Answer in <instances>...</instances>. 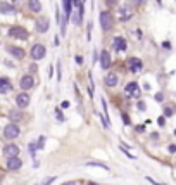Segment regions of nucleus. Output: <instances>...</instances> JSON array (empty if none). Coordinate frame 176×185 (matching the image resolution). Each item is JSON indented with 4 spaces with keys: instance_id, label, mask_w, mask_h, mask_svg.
<instances>
[{
    "instance_id": "f257e3e1",
    "label": "nucleus",
    "mask_w": 176,
    "mask_h": 185,
    "mask_svg": "<svg viewBox=\"0 0 176 185\" xmlns=\"http://www.w3.org/2000/svg\"><path fill=\"white\" fill-rule=\"evenodd\" d=\"M112 24H114V19H112L111 12H107V11L100 12V26H102V30L107 31V30L112 28Z\"/></svg>"
},
{
    "instance_id": "f03ea898",
    "label": "nucleus",
    "mask_w": 176,
    "mask_h": 185,
    "mask_svg": "<svg viewBox=\"0 0 176 185\" xmlns=\"http://www.w3.org/2000/svg\"><path fill=\"white\" fill-rule=\"evenodd\" d=\"M45 54H47V48H45V45H42V43L33 45V48H31V57H33V61H42V59L45 57Z\"/></svg>"
},
{
    "instance_id": "7ed1b4c3",
    "label": "nucleus",
    "mask_w": 176,
    "mask_h": 185,
    "mask_svg": "<svg viewBox=\"0 0 176 185\" xmlns=\"http://www.w3.org/2000/svg\"><path fill=\"white\" fill-rule=\"evenodd\" d=\"M9 35L14 37V38H19V40H28V37H29L28 31L22 26H12L11 30H9Z\"/></svg>"
},
{
    "instance_id": "20e7f679",
    "label": "nucleus",
    "mask_w": 176,
    "mask_h": 185,
    "mask_svg": "<svg viewBox=\"0 0 176 185\" xmlns=\"http://www.w3.org/2000/svg\"><path fill=\"white\" fill-rule=\"evenodd\" d=\"M4 135H5V138H9V140L16 138L17 135H19V126H17L16 123H11V125H7V126L4 128Z\"/></svg>"
},
{
    "instance_id": "39448f33",
    "label": "nucleus",
    "mask_w": 176,
    "mask_h": 185,
    "mask_svg": "<svg viewBox=\"0 0 176 185\" xmlns=\"http://www.w3.org/2000/svg\"><path fill=\"white\" fill-rule=\"evenodd\" d=\"M124 92H126V95H128V97L138 99V97H140V87H138V83H135V81L128 83V85H126V88H124Z\"/></svg>"
},
{
    "instance_id": "423d86ee",
    "label": "nucleus",
    "mask_w": 176,
    "mask_h": 185,
    "mask_svg": "<svg viewBox=\"0 0 176 185\" xmlns=\"http://www.w3.org/2000/svg\"><path fill=\"white\" fill-rule=\"evenodd\" d=\"M19 87H21L22 90H29L35 87V78H33L31 74H24L21 80H19Z\"/></svg>"
},
{
    "instance_id": "0eeeda50",
    "label": "nucleus",
    "mask_w": 176,
    "mask_h": 185,
    "mask_svg": "<svg viewBox=\"0 0 176 185\" xmlns=\"http://www.w3.org/2000/svg\"><path fill=\"white\" fill-rule=\"evenodd\" d=\"M48 26H50V21H48L47 16L38 17V21H36V31L38 33H47L48 31Z\"/></svg>"
},
{
    "instance_id": "6e6552de",
    "label": "nucleus",
    "mask_w": 176,
    "mask_h": 185,
    "mask_svg": "<svg viewBox=\"0 0 176 185\" xmlns=\"http://www.w3.org/2000/svg\"><path fill=\"white\" fill-rule=\"evenodd\" d=\"M22 166V161L17 156H12V158H7V169L11 171H17V169Z\"/></svg>"
},
{
    "instance_id": "1a4fd4ad",
    "label": "nucleus",
    "mask_w": 176,
    "mask_h": 185,
    "mask_svg": "<svg viewBox=\"0 0 176 185\" xmlns=\"http://www.w3.org/2000/svg\"><path fill=\"white\" fill-rule=\"evenodd\" d=\"M133 17V9L129 5H123L121 7V11H119V19L123 23H126V21H129Z\"/></svg>"
},
{
    "instance_id": "9d476101",
    "label": "nucleus",
    "mask_w": 176,
    "mask_h": 185,
    "mask_svg": "<svg viewBox=\"0 0 176 185\" xmlns=\"http://www.w3.org/2000/svg\"><path fill=\"white\" fill-rule=\"evenodd\" d=\"M112 45H114V48H116L117 52H124V50L128 48L126 38H123V37H116L114 40H112Z\"/></svg>"
},
{
    "instance_id": "9b49d317",
    "label": "nucleus",
    "mask_w": 176,
    "mask_h": 185,
    "mask_svg": "<svg viewBox=\"0 0 176 185\" xmlns=\"http://www.w3.org/2000/svg\"><path fill=\"white\" fill-rule=\"evenodd\" d=\"M16 104L19 109H24V107L29 106V95H28L26 92H22V94H19V95L16 97Z\"/></svg>"
},
{
    "instance_id": "f8f14e48",
    "label": "nucleus",
    "mask_w": 176,
    "mask_h": 185,
    "mask_svg": "<svg viewBox=\"0 0 176 185\" xmlns=\"http://www.w3.org/2000/svg\"><path fill=\"white\" fill-rule=\"evenodd\" d=\"M128 66H129V71L133 74H136V73H140L142 71V61L140 59H136V57H131L128 61Z\"/></svg>"
},
{
    "instance_id": "ddd939ff",
    "label": "nucleus",
    "mask_w": 176,
    "mask_h": 185,
    "mask_svg": "<svg viewBox=\"0 0 176 185\" xmlns=\"http://www.w3.org/2000/svg\"><path fill=\"white\" fill-rule=\"evenodd\" d=\"M4 156L5 158H12V156H19V147L14 144H7L4 147Z\"/></svg>"
},
{
    "instance_id": "4468645a",
    "label": "nucleus",
    "mask_w": 176,
    "mask_h": 185,
    "mask_svg": "<svg viewBox=\"0 0 176 185\" xmlns=\"http://www.w3.org/2000/svg\"><path fill=\"white\" fill-rule=\"evenodd\" d=\"M11 90H12L11 80L5 78V76H2V78H0V94H7V92H11Z\"/></svg>"
},
{
    "instance_id": "2eb2a0df",
    "label": "nucleus",
    "mask_w": 176,
    "mask_h": 185,
    "mask_svg": "<svg viewBox=\"0 0 176 185\" xmlns=\"http://www.w3.org/2000/svg\"><path fill=\"white\" fill-rule=\"evenodd\" d=\"M109 64H111V54H109V50H102L100 54V66L104 69L109 68Z\"/></svg>"
},
{
    "instance_id": "dca6fc26",
    "label": "nucleus",
    "mask_w": 176,
    "mask_h": 185,
    "mask_svg": "<svg viewBox=\"0 0 176 185\" xmlns=\"http://www.w3.org/2000/svg\"><path fill=\"white\" fill-rule=\"evenodd\" d=\"M7 52L11 54L12 57H16V59H22L24 57V50L19 47H7Z\"/></svg>"
},
{
    "instance_id": "f3484780",
    "label": "nucleus",
    "mask_w": 176,
    "mask_h": 185,
    "mask_svg": "<svg viewBox=\"0 0 176 185\" xmlns=\"http://www.w3.org/2000/svg\"><path fill=\"white\" fill-rule=\"evenodd\" d=\"M105 85L107 87H116L117 85V74L116 73H107L105 74Z\"/></svg>"
},
{
    "instance_id": "a211bd4d",
    "label": "nucleus",
    "mask_w": 176,
    "mask_h": 185,
    "mask_svg": "<svg viewBox=\"0 0 176 185\" xmlns=\"http://www.w3.org/2000/svg\"><path fill=\"white\" fill-rule=\"evenodd\" d=\"M28 7H29V11L31 12H40L42 11V4H40V0H28Z\"/></svg>"
},
{
    "instance_id": "6ab92c4d",
    "label": "nucleus",
    "mask_w": 176,
    "mask_h": 185,
    "mask_svg": "<svg viewBox=\"0 0 176 185\" xmlns=\"http://www.w3.org/2000/svg\"><path fill=\"white\" fill-rule=\"evenodd\" d=\"M62 4H64V19H66V21H69L73 4H71V0H62Z\"/></svg>"
},
{
    "instance_id": "aec40b11",
    "label": "nucleus",
    "mask_w": 176,
    "mask_h": 185,
    "mask_svg": "<svg viewBox=\"0 0 176 185\" xmlns=\"http://www.w3.org/2000/svg\"><path fill=\"white\" fill-rule=\"evenodd\" d=\"M0 11L4 12V14H12V12H14V7H12L11 4H7V2H2V4H0Z\"/></svg>"
},
{
    "instance_id": "412c9836",
    "label": "nucleus",
    "mask_w": 176,
    "mask_h": 185,
    "mask_svg": "<svg viewBox=\"0 0 176 185\" xmlns=\"http://www.w3.org/2000/svg\"><path fill=\"white\" fill-rule=\"evenodd\" d=\"M9 118H11L12 121H21L22 114H21V111H11L9 112Z\"/></svg>"
},
{
    "instance_id": "4be33fe9",
    "label": "nucleus",
    "mask_w": 176,
    "mask_h": 185,
    "mask_svg": "<svg viewBox=\"0 0 176 185\" xmlns=\"http://www.w3.org/2000/svg\"><path fill=\"white\" fill-rule=\"evenodd\" d=\"M88 166H97V168H102V169H109V166H107L105 163H100V161H88Z\"/></svg>"
},
{
    "instance_id": "5701e85b",
    "label": "nucleus",
    "mask_w": 176,
    "mask_h": 185,
    "mask_svg": "<svg viewBox=\"0 0 176 185\" xmlns=\"http://www.w3.org/2000/svg\"><path fill=\"white\" fill-rule=\"evenodd\" d=\"M53 180H55V176H48V178H47V180H43V183H40V185H50Z\"/></svg>"
},
{
    "instance_id": "b1692460",
    "label": "nucleus",
    "mask_w": 176,
    "mask_h": 185,
    "mask_svg": "<svg viewBox=\"0 0 176 185\" xmlns=\"http://www.w3.org/2000/svg\"><path fill=\"white\" fill-rule=\"evenodd\" d=\"M43 142H45V137H40V138H38L36 147H38V149H42V147H43Z\"/></svg>"
},
{
    "instance_id": "393cba45",
    "label": "nucleus",
    "mask_w": 176,
    "mask_h": 185,
    "mask_svg": "<svg viewBox=\"0 0 176 185\" xmlns=\"http://www.w3.org/2000/svg\"><path fill=\"white\" fill-rule=\"evenodd\" d=\"M164 114L166 116H173V109L171 107H164Z\"/></svg>"
},
{
    "instance_id": "a878e982",
    "label": "nucleus",
    "mask_w": 176,
    "mask_h": 185,
    "mask_svg": "<svg viewBox=\"0 0 176 185\" xmlns=\"http://www.w3.org/2000/svg\"><path fill=\"white\" fill-rule=\"evenodd\" d=\"M55 114H57V119H59V121H62V119H64V116H62V111H60V109H57V111H55Z\"/></svg>"
},
{
    "instance_id": "bb28decb",
    "label": "nucleus",
    "mask_w": 176,
    "mask_h": 185,
    "mask_svg": "<svg viewBox=\"0 0 176 185\" xmlns=\"http://www.w3.org/2000/svg\"><path fill=\"white\" fill-rule=\"evenodd\" d=\"M71 4H73L74 7H80L81 5V0H71Z\"/></svg>"
},
{
    "instance_id": "cd10ccee",
    "label": "nucleus",
    "mask_w": 176,
    "mask_h": 185,
    "mask_svg": "<svg viewBox=\"0 0 176 185\" xmlns=\"http://www.w3.org/2000/svg\"><path fill=\"white\" fill-rule=\"evenodd\" d=\"M76 64H83V55H76Z\"/></svg>"
},
{
    "instance_id": "c85d7f7f",
    "label": "nucleus",
    "mask_w": 176,
    "mask_h": 185,
    "mask_svg": "<svg viewBox=\"0 0 176 185\" xmlns=\"http://www.w3.org/2000/svg\"><path fill=\"white\" fill-rule=\"evenodd\" d=\"M133 4H135V5H143L145 0H133Z\"/></svg>"
},
{
    "instance_id": "c756f323",
    "label": "nucleus",
    "mask_w": 176,
    "mask_h": 185,
    "mask_svg": "<svg viewBox=\"0 0 176 185\" xmlns=\"http://www.w3.org/2000/svg\"><path fill=\"white\" fill-rule=\"evenodd\" d=\"M121 118H123V121L126 123V125H128V123H129V118L126 116V114H121Z\"/></svg>"
},
{
    "instance_id": "7c9ffc66",
    "label": "nucleus",
    "mask_w": 176,
    "mask_h": 185,
    "mask_svg": "<svg viewBox=\"0 0 176 185\" xmlns=\"http://www.w3.org/2000/svg\"><path fill=\"white\" fill-rule=\"evenodd\" d=\"M138 109L140 111H145V104L143 102H138Z\"/></svg>"
},
{
    "instance_id": "2f4dec72",
    "label": "nucleus",
    "mask_w": 176,
    "mask_h": 185,
    "mask_svg": "<svg viewBox=\"0 0 176 185\" xmlns=\"http://www.w3.org/2000/svg\"><path fill=\"white\" fill-rule=\"evenodd\" d=\"M57 80H60V64H57Z\"/></svg>"
},
{
    "instance_id": "473e14b6",
    "label": "nucleus",
    "mask_w": 176,
    "mask_h": 185,
    "mask_svg": "<svg viewBox=\"0 0 176 185\" xmlns=\"http://www.w3.org/2000/svg\"><path fill=\"white\" fill-rule=\"evenodd\" d=\"M95 61H98V52H97V50L93 52V62H95Z\"/></svg>"
},
{
    "instance_id": "72a5a7b5",
    "label": "nucleus",
    "mask_w": 176,
    "mask_h": 185,
    "mask_svg": "<svg viewBox=\"0 0 176 185\" xmlns=\"http://www.w3.org/2000/svg\"><path fill=\"white\" fill-rule=\"evenodd\" d=\"M143 130H145V126H142V125H140V126H136V132H138V133H142Z\"/></svg>"
},
{
    "instance_id": "f704fd0d",
    "label": "nucleus",
    "mask_w": 176,
    "mask_h": 185,
    "mask_svg": "<svg viewBox=\"0 0 176 185\" xmlns=\"http://www.w3.org/2000/svg\"><path fill=\"white\" fill-rule=\"evenodd\" d=\"M162 47H164V48H171V43L169 42H164V43H162Z\"/></svg>"
},
{
    "instance_id": "c9c22d12",
    "label": "nucleus",
    "mask_w": 176,
    "mask_h": 185,
    "mask_svg": "<svg viewBox=\"0 0 176 185\" xmlns=\"http://www.w3.org/2000/svg\"><path fill=\"white\" fill-rule=\"evenodd\" d=\"M155 101H162V94H155Z\"/></svg>"
},
{
    "instance_id": "e433bc0d",
    "label": "nucleus",
    "mask_w": 176,
    "mask_h": 185,
    "mask_svg": "<svg viewBox=\"0 0 176 185\" xmlns=\"http://www.w3.org/2000/svg\"><path fill=\"white\" fill-rule=\"evenodd\" d=\"M66 107H69V102H67V101L62 102V109H66Z\"/></svg>"
},
{
    "instance_id": "4c0bfd02",
    "label": "nucleus",
    "mask_w": 176,
    "mask_h": 185,
    "mask_svg": "<svg viewBox=\"0 0 176 185\" xmlns=\"http://www.w3.org/2000/svg\"><path fill=\"white\" fill-rule=\"evenodd\" d=\"M107 4H109V5H114V4H116V0H107Z\"/></svg>"
},
{
    "instance_id": "58836bf2",
    "label": "nucleus",
    "mask_w": 176,
    "mask_h": 185,
    "mask_svg": "<svg viewBox=\"0 0 176 185\" xmlns=\"http://www.w3.org/2000/svg\"><path fill=\"white\" fill-rule=\"evenodd\" d=\"M88 185H97V183H95V182H90V183H88Z\"/></svg>"
}]
</instances>
